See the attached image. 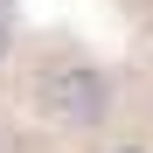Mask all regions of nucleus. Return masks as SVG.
<instances>
[{
	"instance_id": "1",
	"label": "nucleus",
	"mask_w": 153,
	"mask_h": 153,
	"mask_svg": "<svg viewBox=\"0 0 153 153\" xmlns=\"http://www.w3.org/2000/svg\"><path fill=\"white\" fill-rule=\"evenodd\" d=\"M35 111L49 125H63V132H91V125L111 111V84L91 63H49L35 76Z\"/></svg>"
},
{
	"instance_id": "2",
	"label": "nucleus",
	"mask_w": 153,
	"mask_h": 153,
	"mask_svg": "<svg viewBox=\"0 0 153 153\" xmlns=\"http://www.w3.org/2000/svg\"><path fill=\"white\" fill-rule=\"evenodd\" d=\"M0 56H7V14H0Z\"/></svg>"
}]
</instances>
